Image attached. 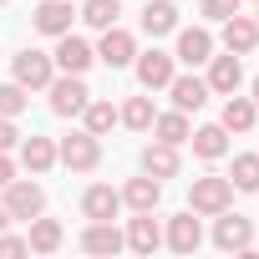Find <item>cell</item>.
Instances as JSON below:
<instances>
[{
	"instance_id": "30bf717a",
	"label": "cell",
	"mask_w": 259,
	"mask_h": 259,
	"mask_svg": "<svg viewBox=\"0 0 259 259\" xmlns=\"http://www.w3.org/2000/svg\"><path fill=\"white\" fill-rule=\"evenodd\" d=\"M158 198H163V183H158L153 173H148V178H133V183L122 188V203L133 208V213H153V208H158Z\"/></svg>"
},
{
	"instance_id": "484cf974",
	"label": "cell",
	"mask_w": 259,
	"mask_h": 259,
	"mask_svg": "<svg viewBox=\"0 0 259 259\" xmlns=\"http://www.w3.org/2000/svg\"><path fill=\"white\" fill-rule=\"evenodd\" d=\"M153 133H158V143H188V133H193V127H188V117L183 112H163V117H153Z\"/></svg>"
},
{
	"instance_id": "9a60e30c",
	"label": "cell",
	"mask_w": 259,
	"mask_h": 259,
	"mask_svg": "<svg viewBox=\"0 0 259 259\" xmlns=\"http://www.w3.org/2000/svg\"><path fill=\"white\" fill-rule=\"evenodd\" d=\"M168 92H173V107L178 112H198L208 102V81H198V76H173Z\"/></svg>"
},
{
	"instance_id": "52a82bcc",
	"label": "cell",
	"mask_w": 259,
	"mask_h": 259,
	"mask_svg": "<svg viewBox=\"0 0 259 259\" xmlns=\"http://www.w3.org/2000/svg\"><path fill=\"white\" fill-rule=\"evenodd\" d=\"M224 46H229L234 56H249V51L259 46V21H249V16L234 11V16L224 21Z\"/></svg>"
},
{
	"instance_id": "f1b7e54d",
	"label": "cell",
	"mask_w": 259,
	"mask_h": 259,
	"mask_svg": "<svg viewBox=\"0 0 259 259\" xmlns=\"http://www.w3.org/2000/svg\"><path fill=\"white\" fill-rule=\"evenodd\" d=\"M81 117H87V133H92V138H102V133H112L117 107H112V102H87V107H81Z\"/></svg>"
},
{
	"instance_id": "ffe728a7",
	"label": "cell",
	"mask_w": 259,
	"mask_h": 259,
	"mask_svg": "<svg viewBox=\"0 0 259 259\" xmlns=\"http://www.w3.org/2000/svg\"><path fill=\"white\" fill-rule=\"evenodd\" d=\"M117 208H122V193H112L107 183L87 188V198H81V213L87 219H117Z\"/></svg>"
},
{
	"instance_id": "603a6c76",
	"label": "cell",
	"mask_w": 259,
	"mask_h": 259,
	"mask_svg": "<svg viewBox=\"0 0 259 259\" xmlns=\"http://www.w3.org/2000/svg\"><path fill=\"white\" fill-rule=\"evenodd\" d=\"M21 163H26L31 173H51V163H56L51 138H26V143H21Z\"/></svg>"
},
{
	"instance_id": "cb8c5ba5",
	"label": "cell",
	"mask_w": 259,
	"mask_h": 259,
	"mask_svg": "<svg viewBox=\"0 0 259 259\" xmlns=\"http://www.w3.org/2000/svg\"><path fill=\"white\" fill-rule=\"evenodd\" d=\"M143 168H148L153 178H173V173H178V148H173V143H153V148L143 153Z\"/></svg>"
},
{
	"instance_id": "9c48e42d",
	"label": "cell",
	"mask_w": 259,
	"mask_h": 259,
	"mask_svg": "<svg viewBox=\"0 0 259 259\" xmlns=\"http://www.w3.org/2000/svg\"><path fill=\"white\" fill-rule=\"evenodd\" d=\"M239 81H244V66H239V56L229 51V56H208V92H239Z\"/></svg>"
},
{
	"instance_id": "f546056e",
	"label": "cell",
	"mask_w": 259,
	"mask_h": 259,
	"mask_svg": "<svg viewBox=\"0 0 259 259\" xmlns=\"http://www.w3.org/2000/svg\"><path fill=\"white\" fill-rule=\"evenodd\" d=\"M239 193H259V158L254 153H244V158H234V178H229Z\"/></svg>"
},
{
	"instance_id": "d590c367",
	"label": "cell",
	"mask_w": 259,
	"mask_h": 259,
	"mask_svg": "<svg viewBox=\"0 0 259 259\" xmlns=\"http://www.w3.org/2000/svg\"><path fill=\"white\" fill-rule=\"evenodd\" d=\"M6 224H11V213H6V203H0V229H6Z\"/></svg>"
},
{
	"instance_id": "4dcf8cb0",
	"label": "cell",
	"mask_w": 259,
	"mask_h": 259,
	"mask_svg": "<svg viewBox=\"0 0 259 259\" xmlns=\"http://www.w3.org/2000/svg\"><path fill=\"white\" fill-rule=\"evenodd\" d=\"M21 112H26V87L6 81V87H0V117H21Z\"/></svg>"
},
{
	"instance_id": "7402d4cb",
	"label": "cell",
	"mask_w": 259,
	"mask_h": 259,
	"mask_svg": "<svg viewBox=\"0 0 259 259\" xmlns=\"http://www.w3.org/2000/svg\"><path fill=\"white\" fill-rule=\"evenodd\" d=\"M26 244H31L36 254H56V249H61V224L36 213V219H31V234H26Z\"/></svg>"
},
{
	"instance_id": "d6986e66",
	"label": "cell",
	"mask_w": 259,
	"mask_h": 259,
	"mask_svg": "<svg viewBox=\"0 0 259 259\" xmlns=\"http://www.w3.org/2000/svg\"><path fill=\"white\" fill-rule=\"evenodd\" d=\"M254 117H259L254 97H234V92H229V102H224V133H249Z\"/></svg>"
},
{
	"instance_id": "8d00e7d4",
	"label": "cell",
	"mask_w": 259,
	"mask_h": 259,
	"mask_svg": "<svg viewBox=\"0 0 259 259\" xmlns=\"http://www.w3.org/2000/svg\"><path fill=\"white\" fill-rule=\"evenodd\" d=\"M254 107H259V76H254Z\"/></svg>"
},
{
	"instance_id": "1f68e13d",
	"label": "cell",
	"mask_w": 259,
	"mask_h": 259,
	"mask_svg": "<svg viewBox=\"0 0 259 259\" xmlns=\"http://www.w3.org/2000/svg\"><path fill=\"white\" fill-rule=\"evenodd\" d=\"M234 11H239V0H203V16L208 21H229Z\"/></svg>"
},
{
	"instance_id": "6da1fadb",
	"label": "cell",
	"mask_w": 259,
	"mask_h": 259,
	"mask_svg": "<svg viewBox=\"0 0 259 259\" xmlns=\"http://www.w3.org/2000/svg\"><path fill=\"white\" fill-rule=\"evenodd\" d=\"M87 102H92V92H87L81 76H71V71H66L61 81L51 76V112H56V117H81Z\"/></svg>"
},
{
	"instance_id": "7c38bea8",
	"label": "cell",
	"mask_w": 259,
	"mask_h": 259,
	"mask_svg": "<svg viewBox=\"0 0 259 259\" xmlns=\"http://www.w3.org/2000/svg\"><path fill=\"white\" fill-rule=\"evenodd\" d=\"M122 244H127V239L112 229V219H92L87 234H81V249H87V254H117Z\"/></svg>"
},
{
	"instance_id": "4316f807",
	"label": "cell",
	"mask_w": 259,
	"mask_h": 259,
	"mask_svg": "<svg viewBox=\"0 0 259 259\" xmlns=\"http://www.w3.org/2000/svg\"><path fill=\"white\" fill-rule=\"evenodd\" d=\"M153 117H158V112H153V102H148V97H133V102L117 112V122H127L133 133H148V127H153Z\"/></svg>"
},
{
	"instance_id": "7a4b0ae2",
	"label": "cell",
	"mask_w": 259,
	"mask_h": 259,
	"mask_svg": "<svg viewBox=\"0 0 259 259\" xmlns=\"http://www.w3.org/2000/svg\"><path fill=\"white\" fill-rule=\"evenodd\" d=\"M56 158H61L66 168H76V173H92V168L102 163V143H97L92 133H71V138H61Z\"/></svg>"
},
{
	"instance_id": "e575fe53",
	"label": "cell",
	"mask_w": 259,
	"mask_h": 259,
	"mask_svg": "<svg viewBox=\"0 0 259 259\" xmlns=\"http://www.w3.org/2000/svg\"><path fill=\"white\" fill-rule=\"evenodd\" d=\"M11 178H16V168H11V158H6V153H0V188H6Z\"/></svg>"
},
{
	"instance_id": "ac0fdd59",
	"label": "cell",
	"mask_w": 259,
	"mask_h": 259,
	"mask_svg": "<svg viewBox=\"0 0 259 259\" xmlns=\"http://www.w3.org/2000/svg\"><path fill=\"white\" fill-rule=\"evenodd\" d=\"M143 31H148V36H168V31H178V6H173V0H148Z\"/></svg>"
},
{
	"instance_id": "d4e9b609",
	"label": "cell",
	"mask_w": 259,
	"mask_h": 259,
	"mask_svg": "<svg viewBox=\"0 0 259 259\" xmlns=\"http://www.w3.org/2000/svg\"><path fill=\"white\" fill-rule=\"evenodd\" d=\"M127 244H133L138 254H153V249L163 244V234H158L153 213H138V219H133V229H127Z\"/></svg>"
},
{
	"instance_id": "44dd1931",
	"label": "cell",
	"mask_w": 259,
	"mask_h": 259,
	"mask_svg": "<svg viewBox=\"0 0 259 259\" xmlns=\"http://www.w3.org/2000/svg\"><path fill=\"white\" fill-rule=\"evenodd\" d=\"M188 143H193V153L208 158V163L229 153V133H224V122H219V127H198V133H188Z\"/></svg>"
},
{
	"instance_id": "e0dca14e",
	"label": "cell",
	"mask_w": 259,
	"mask_h": 259,
	"mask_svg": "<svg viewBox=\"0 0 259 259\" xmlns=\"http://www.w3.org/2000/svg\"><path fill=\"white\" fill-rule=\"evenodd\" d=\"M203 244V229H198V219L193 213H178V219H168V249H178V254H193Z\"/></svg>"
},
{
	"instance_id": "5bb4252c",
	"label": "cell",
	"mask_w": 259,
	"mask_h": 259,
	"mask_svg": "<svg viewBox=\"0 0 259 259\" xmlns=\"http://www.w3.org/2000/svg\"><path fill=\"white\" fill-rule=\"evenodd\" d=\"M16 81H21V87H51V56L21 51V56H16Z\"/></svg>"
},
{
	"instance_id": "277c9868",
	"label": "cell",
	"mask_w": 259,
	"mask_h": 259,
	"mask_svg": "<svg viewBox=\"0 0 259 259\" xmlns=\"http://www.w3.org/2000/svg\"><path fill=\"white\" fill-rule=\"evenodd\" d=\"M41 208H46V193L36 183H16V178L6 183V213L11 219H36Z\"/></svg>"
},
{
	"instance_id": "2e32d148",
	"label": "cell",
	"mask_w": 259,
	"mask_h": 259,
	"mask_svg": "<svg viewBox=\"0 0 259 259\" xmlns=\"http://www.w3.org/2000/svg\"><path fill=\"white\" fill-rule=\"evenodd\" d=\"M213 244H219V249H249V244H254V229H249V219H239V213H224V219H219V229H213Z\"/></svg>"
},
{
	"instance_id": "74e56055",
	"label": "cell",
	"mask_w": 259,
	"mask_h": 259,
	"mask_svg": "<svg viewBox=\"0 0 259 259\" xmlns=\"http://www.w3.org/2000/svg\"><path fill=\"white\" fill-rule=\"evenodd\" d=\"M0 6H6V0H0Z\"/></svg>"
},
{
	"instance_id": "8fae6325",
	"label": "cell",
	"mask_w": 259,
	"mask_h": 259,
	"mask_svg": "<svg viewBox=\"0 0 259 259\" xmlns=\"http://www.w3.org/2000/svg\"><path fill=\"white\" fill-rule=\"evenodd\" d=\"M138 81H143L148 92L168 87V81H173V56H168V51H148V56H138Z\"/></svg>"
},
{
	"instance_id": "3957f363",
	"label": "cell",
	"mask_w": 259,
	"mask_h": 259,
	"mask_svg": "<svg viewBox=\"0 0 259 259\" xmlns=\"http://www.w3.org/2000/svg\"><path fill=\"white\" fill-rule=\"evenodd\" d=\"M229 198H234V183L229 178H193V193H188L193 213H224Z\"/></svg>"
},
{
	"instance_id": "4fadbf2b",
	"label": "cell",
	"mask_w": 259,
	"mask_h": 259,
	"mask_svg": "<svg viewBox=\"0 0 259 259\" xmlns=\"http://www.w3.org/2000/svg\"><path fill=\"white\" fill-rule=\"evenodd\" d=\"M208 56H213V36H208L203 26H188V31H178V61L198 66V61H208Z\"/></svg>"
},
{
	"instance_id": "836d02e7",
	"label": "cell",
	"mask_w": 259,
	"mask_h": 259,
	"mask_svg": "<svg viewBox=\"0 0 259 259\" xmlns=\"http://www.w3.org/2000/svg\"><path fill=\"white\" fill-rule=\"evenodd\" d=\"M16 138H21V133L11 127V117H0V153H11V148H16Z\"/></svg>"
},
{
	"instance_id": "83f0119b",
	"label": "cell",
	"mask_w": 259,
	"mask_h": 259,
	"mask_svg": "<svg viewBox=\"0 0 259 259\" xmlns=\"http://www.w3.org/2000/svg\"><path fill=\"white\" fill-rule=\"evenodd\" d=\"M117 16H122L117 0H87V6H81V21H87V26H97V31L117 26Z\"/></svg>"
},
{
	"instance_id": "5b68a950",
	"label": "cell",
	"mask_w": 259,
	"mask_h": 259,
	"mask_svg": "<svg viewBox=\"0 0 259 259\" xmlns=\"http://www.w3.org/2000/svg\"><path fill=\"white\" fill-rule=\"evenodd\" d=\"M133 56H138V46H133V36H127V31H117V26H107V31H102L97 61H107L112 71H122V66H133Z\"/></svg>"
},
{
	"instance_id": "8992f818",
	"label": "cell",
	"mask_w": 259,
	"mask_h": 259,
	"mask_svg": "<svg viewBox=\"0 0 259 259\" xmlns=\"http://www.w3.org/2000/svg\"><path fill=\"white\" fill-rule=\"evenodd\" d=\"M92 61H97V51H92V46H87L81 36H71V31H66V36H56V66H61V71L81 76V71L92 66Z\"/></svg>"
},
{
	"instance_id": "d6a6232c",
	"label": "cell",
	"mask_w": 259,
	"mask_h": 259,
	"mask_svg": "<svg viewBox=\"0 0 259 259\" xmlns=\"http://www.w3.org/2000/svg\"><path fill=\"white\" fill-rule=\"evenodd\" d=\"M31 244L26 239H16V234H6V229H0V254H26Z\"/></svg>"
},
{
	"instance_id": "ba28073f",
	"label": "cell",
	"mask_w": 259,
	"mask_h": 259,
	"mask_svg": "<svg viewBox=\"0 0 259 259\" xmlns=\"http://www.w3.org/2000/svg\"><path fill=\"white\" fill-rule=\"evenodd\" d=\"M31 21H36L41 36H66L71 31V0H41Z\"/></svg>"
}]
</instances>
